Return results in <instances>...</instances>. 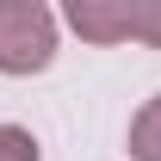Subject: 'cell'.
Returning a JSON list of instances; mask_svg holds the SVG:
<instances>
[{
    "mask_svg": "<svg viewBox=\"0 0 161 161\" xmlns=\"http://www.w3.org/2000/svg\"><path fill=\"white\" fill-rule=\"evenodd\" d=\"M68 25L87 43L136 37L149 50H161V0H68Z\"/></svg>",
    "mask_w": 161,
    "mask_h": 161,
    "instance_id": "7a4b0ae2",
    "label": "cell"
},
{
    "mask_svg": "<svg viewBox=\"0 0 161 161\" xmlns=\"http://www.w3.org/2000/svg\"><path fill=\"white\" fill-rule=\"evenodd\" d=\"M130 161H161V93L130 118Z\"/></svg>",
    "mask_w": 161,
    "mask_h": 161,
    "instance_id": "3957f363",
    "label": "cell"
},
{
    "mask_svg": "<svg viewBox=\"0 0 161 161\" xmlns=\"http://www.w3.org/2000/svg\"><path fill=\"white\" fill-rule=\"evenodd\" d=\"M56 56V13L43 0H0V75H37Z\"/></svg>",
    "mask_w": 161,
    "mask_h": 161,
    "instance_id": "6da1fadb",
    "label": "cell"
},
{
    "mask_svg": "<svg viewBox=\"0 0 161 161\" xmlns=\"http://www.w3.org/2000/svg\"><path fill=\"white\" fill-rule=\"evenodd\" d=\"M0 161H37V136L19 124H0Z\"/></svg>",
    "mask_w": 161,
    "mask_h": 161,
    "instance_id": "277c9868",
    "label": "cell"
}]
</instances>
